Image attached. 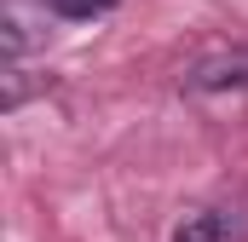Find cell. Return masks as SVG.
<instances>
[{
  "mask_svg": "<svg viewBox=\"0 0 248 242\" xmlns=\"http://www.w3.org/2000/svg\"><path fill=\"white\" fill-rule=\"evenodd\" d=\"M248 87V52H219V58L190 63L185 92L190 98H208V92H243Z\"/></svg>",
  "mask_w": 248,
  "mask_h": 242,
  "instance_id": "6da1fadb",
  "label": "cell"
},
{
  "mask_svg": "<svg viewBox=\"0 0 248 242\" xmlns=\"http://www.w3.org/2000/svg\"><path fill=\"white\" fill-rule=\"evenodd\" d=\"M225 237H231V225H225L219 208H190L173 231V242H225Z\"/></svg>",
  "mask_w": 248,
  "mask_h": 242,
  "instance_id": "7a4b0ae2",
  "label": "cell"
},
{
  "mask_svg": "<svg viewBox=\"0 0 248 242\" xmlns=\"http://www.w3.org/2000/svg\"><path fill=\"white\" fill-rule=\"evenodd\" d=\"M58 17H69V23H93V17H110L122 0H46Z\"/></svg>",
  "mask_w": 248,
  "mask_h": 242,
  "instance_id": "3957f363",
  "label": "cell"
}]
</instances>
